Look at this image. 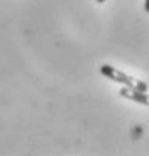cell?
I'll return each instance as SVG.
<instances>
[{"instance_id":"cell-1","label":"cell","mask_w":149,"mask_h":156,"mask_svg":"<svg viewBox=\"0 0 149 156\" xmlns=\"http://www.w3.org/2000/svg\"><path fill=\"white\" fill-rule=\"evenodd\" d=\"M99 71H101V74H102L104 77L110 78V80L116 81V83H121V84H124L125 87L136 89V90H140V92H146V90H148V84H146L145 81H140V80H137V78L130 77V75H127L125 72H122V71L113 68L110 65H102V66L99 68Z\"/></svg>"},{"instance_id":"cell-2","label":"cell","mask_w":149,"mask_h":156,"mask_svg":"<svg viewBox=\"0 0 149 156\" xmlns=\"http://www.w3.org/2000/svg\"><path fill=\"white\" fill-rule=\"evenodd\" d=\"M119 95L125 99H130L132 102H137V104H143V105H148L149 107V95L146 92H140V90H136V89H130V87H124L119 90Z\"/></svg>"},{"instance_id":"cell-3","label":"cell","mask_w":149,"mask_h":156,"mask_svg":"<svg viewBox=\"0 0 149 156\" xmlns=\"http://www.w3.org/2000/svg\"><path fill=\"white\" fill-rule=\"evenodd\" d=\"M145 11L149 12V0H145Z\"/></svg>"},{"instance_id":"cell-4","label":"cell","mask_w":149,"mask_h":156,"mask_svg":"<svg viewBox=\"0 0 149 156\" xmlns=\"http://www.w3.org/2000/svg\"><path fill=\"white\" fill-rule=\"evenodd\" d=\"M96 2H98V3H104L106 0H96Z\"/></svg>"}]
</instances>
